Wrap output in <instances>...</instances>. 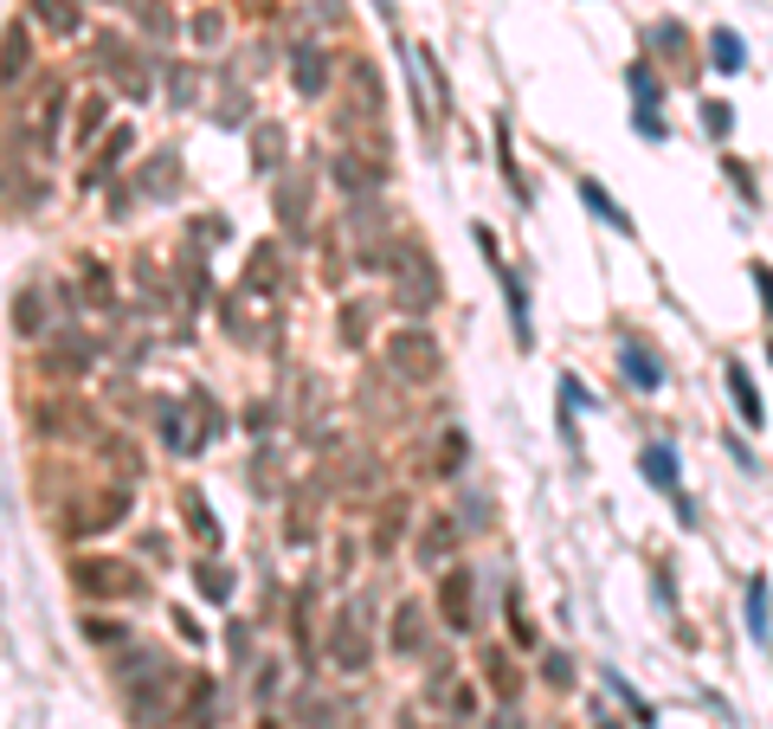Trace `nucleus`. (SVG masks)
<instances>
[{
	"instance_id": "14",
	"label": "nucleus",
	"mask_w": 773,
	"mask_h": 729,
	"mask_svg": "<svg viewBox=\"0 0 773 729\" xmlns=\"http://www.w3.org/2000/svg\"><path fill=\"white\" fill-rule=\"evenodd\" d=\"M330 72H335V59L316 45V39L291 45V84L303 91V97H323V91H330Z\"/></svg>"
},
{
	"instance_id": "8",
	"label": "nucleus",
	"mask_w": 773,
	"mask_h": 729,
	"mask_svg": "<svg viewBox=\"0 0 773 729\" xmlns=\"http://www.w3.org/2000/svg\"><path fill=\"white\" fill-rule=\"evenodd\" d=\"M72 594L77 601H143V575L129 562L91 555V562H72Z\"/></svg>"
},
{
	"instance_id": "26",
	"label": "nucleus",
	"mask_w": 773,
	"mask_h": 729,
	"mask_svg": "<svg viewBox=\"0 0 773 729\" xmlns=\"http://www.w3.org/2000/svg\"><path fill=\"white\" fill-rule=\"evenodd\" d=\"M27 13H33L39 27L52 39H77L84 33V13H77V0H27Z\"/></svg>"
},
{
	"instance_id": "45",
	"label": "nucleus",
	"mask_w": 773,
	"mask_h": 729,
	"mask_svg": "<svg viewBox=\"0 0 773 729\" xmlns=\"http://www.w3.org/2000/svg\"><path fill=\"white\" fill-rule=\"evenodd\" d=\"M194 581H200V594H207V601H232V575H226L220 562H200V569H194Z\"/></svg>"
},
{
	"instance_id": "11",
	"label": "nucleus",
	"mask_w": 773,
	"mask_h": 729,
	"mask_svg": "<svg viewBox=\"0 0 773 729\" xmlns=\"http://www.w3.org/2000/svg\"><path fill=\"white\" fill-rule=\"evenodd\" d=\"M97 65L111 72V84L123 97H148V84H155V77H148V59L123 33H97Z\"/></svg>"
},
{
	"instance_id": "47",
	"label": "nucleus",
	"mask_w": 773,
	"mask_h": 729,
	"mask_svg": "<svg viewBox=\"0 0 773 729\" xmlns=\"http://www.w3.org/2000/svg\"><path fill=\"white\" fill-rule=\"evenodd\" d=\"M599 678H606L613 691L626 697V710H631V717H638V729H651V723H658V717H651V704H645V697L631 691V685H626V678H619V671H599Z\"/></svg>"
},
{
	"instance_id": "20",
	"label": "nucleus",
	"mask_w": 773,
	"mask_h": 729,
	"mask_svg": "<svg viewBox=\"0 0 773 729\" xmlns=\"http://www.w3.org/2000/svg\"><path fill=\"white\" fill-rule=\"evenodd\" d=\"M91 362H97V343L91 336H52L45 343V368L52 375H91Z\"/></svg>"
},
{
	"instance_id": "15",
	"label": "nucleus",
	"mask_w": 773,
	"mask_h": 729,
	"mask_svg": "<svg viewBox=\"0 0 773 729\" xmlns=\"http://www.w3.org/2000/svg\"><path fill=\"white\" fill-rule=\"evenodd\" d=\"M33 33H27V20H7V33H0V84L13 91V84H27L33 72Z\"/></svg>"
},
{
	"instance_id": "30",
	"label": "nucleus",
	"mask_w": 773,
	"mask_h": 729,
	"mask_svg": "<svg viewBox=\"0 0 773 729\" xmlns=\"http://www.w3.org/2000/svg\"><path fill=\"white\" fill-rule=\"evenodd\" d=\"M181 517H187V530H194L200 549H220V523H213V510H207V498H200V485H187L181 491Z\"/></svg>"
},
{
	"instance_id": "34",
	"label": "nucleus",
	"mask_w": 773,
	"mask_h": 729,
	"mask_svg": "<svg viewBox=\"0 0 773 729\" xmlns=\"http://www.w3.org/2000/svg\"><path fill=\"white\" fill-rule=\"evenodd\" d=\"M709 65H715V72H741V65H748V39H741L735 27H715V33H709Z\"/></svg>"
},
{
	"instance_id": "53",
	"label": "nucleus",
	"mask_w": 773,
	"mask_h": 729,
	"mask_svg": "<svg viewBox=\"0 0 773 729\" xmlns=\"http://www.w3.org/2000/svg\"><path fill=\"white\" fill-rule=\"evenodd\" d=\"M702 123H709V136H729V123H735V111L715 97V104H702Z\"/></svg>"
},
{
	"instance_id": "31",
	"label": "nucleus",
	"mask_w": 773,
	"mask_h": 729,
	"mask_svg": "<svg viewBox=\"0 0 773 729\" xmlns=\"http://www.w3.org/2000/svg\"><path fill=\"white\" fill-rule=\"evenodd\" d=\"M638 471H645V478H651V485H658L664 498H677V452H670V446H664V439H651V446H645V452H638Z\"/></svg>"
},
{
	"instance_id": "51",
	"label": "nucleus",
	"mask_w": 773,
	"mask_h": 729,
	"mask_svg": "<svg viewBox=\"0 0 773 729\" xmlns=\"http://www.w3.org/2000/svg\"><path fill=\"white\" fill-rule=\"evenodd\" d=\"M342 278H348V252H342V246H323V284H342Z\"/></svg>"
},
{
	"instance_id": "19",
	"label": "nucleus",
	"mask_w": 773,
	"mask_h": 729,
	"mask_svg": "<svg viewBox=\"0 0 773 729\" xmlns=\"http://www.w3.org/2000/svg\"><path fill=\"white\" fill-rule=\"evenodd\" d=\"M284 252H278V239H264V246H252V265H246V278L239 284H252V291H264V298H284V265H278Z\"/></svg>"
},
{
	"instance_id": "37",
	"label": "nucleus",
	"mask_w": 773,
	"mask_h": 729,
	"mask_svg": "<svg viewBox=\"0 0 773 729\" xmlns=\"http://www.w3.org/2000/svg\"><path fill=\"white\" fill-rule=\"evenodd\" d=\"M284 523H291V530H284V542H296V549L316 537V491H296V498H291V517H284Z\"/></svg>"
},
{
	"instance_id": "3",
	"label": "nucleus",
	"mask_w": 773,
	"mask_h": 729,
	"mask_svg": "<svg viewBox=\"0 0 773 729\" xmlns=\"http://www.w3.org/2000/svg\"><path fill=\"white\" fill-rule=\"evenodd\" d=\"M65 111H72V97H65V77H39L33 104L20 116V129H27V149L33 162H52L59 155V129H65Z\"/></svg>"
},
{
	"instance_id": "35",
	"label": "nucleus",
	"mask_w": 773,
	"mask_h": 729,
	"mask_svg": "<svg viewBox=\"0 0 773 729\" xmlns=\"http://www.w3.org/2000/svg\"><path fill=\"white\" fill-rule=\"evenodd\" d=\"M483 678H490V691L503 697V704H515V697H522V671H515L510 653H483Z\"/></svg>"
},
{
	"instance_id": "29",
	"label": "nucleus",
	"mask_w": 773,
	"mask_h": 729,
	"mask_svg": "<svg viewBox=\"0 0 773 729\" xmlns=\"http://www.w3.org/2000/svg\"><path fill=\"white\" fill-rule=\"evenodd\" d=\"M387 646H394V653H426V607H419V601H400V607H394Z\"/></svg>"
},
{
	"instance_id": "42",
	"label": "nucleus",
	"mask_w": 773,
	"mask_h": 729,
	"mask_svg": "<svg viewBox=\"0 0 773 729\" xmlns=\"http://www.w3.org/2000/svg\"><path fill=\"white\" fill-rule=\"evenodd\" d=\"M497 162H503L510 194H515V200H529V181H522V168H515V155H510V123H497Z\"/></svg>"
},
{
	"instance_id": "50",
	"label": "nucleus",
	"mask_w": 773,
	"mask_h": 729,
	"mask_svg": "<svg viewBox=\"0 0 773 729\" xmlns=\"http://www.w3.org/2000/svg\"><path fill=\"white\" fill-rule=\"evenodd\" d=\"M220 33H226V13H213V7L194 13V39H200V45H220Z\"/></svg>"
},
{
	"instance_id": "24",
	"label": "nucleus",
	"mask_w": 773,
	"mask_h": 729,
	"mask_svg": "<svg viewBox=\"0 0 773 729\" xmlns=\"http://www.w3.org/2000/svg\"><path fill=\"white\" fill-rule=\"evenodd\" d=\"M181 188V155L161 149L143 162V175H136V194H148V200H168V194Z\"/></svg>"
},
{
	"instance_id": "7",
	"label": "nucleus",
	"mask_w": 773,
	"mask_h": 729,
	"mask_svg": "<svg viewBox=\"0 0 773 729\" xmlns=\"http://www.w3.org/2000/svg\"><path fill=\"white\" fill-rule=\"evenodd\" d=\"M368 601H348L342 614L330 619V665L335 671H368L374 665V626H368Z\"/></svg>"
},
{
	"instance_id": "43",
	"label": "nucleus",
	"mask_w": 773,
	"mask_h": 729,
	"mask_svg": "<svg viewBox=\"0 0 773 729\" xmlns=\"http://www.w3.org/2000/svg\"><path fill=\"white\" fill-rule=\"evenodd\" d=\"M748 633H754V639H767L773 626H767V581L754 575L748 581Z\"/></svg>"
},
{
	"instance_id": "27",
	"label": "nucleus",
	"mask_w": 773,
	"mask_h": 729,
	"mask_svg": "<svg viewBox=\"0 0 773 729\" xmlns=\"http://www.w3.org/2000/svg\"><path fill=\"white\" fill-rule=\"evenodd\" d=\"M406 498H387L380 510H374V530H368V542H374V555H394L400 549V537H406Z\"/></svg>"
},
{
	"instance_id": "18",
	"label": "nucleus",
	"mask_w": 773,
	"mask_h": 729,
	"mask_svg": "<svg viewBox=\"0 0 773 729\" xmlns=\"http://www.w3.org/2000/svg\"><path fill=\"white\" fill-rule=\"evenodd\" d=\"M284 155H291V136H284V123H278V116L252 123V168H258V175H278V168H284Z\"/></svg>"
},
{
	"instance_id": "38",
	"label": "nucleus",
	"mask_w": 773,
	"mask_h": 729,
	"mask_svg": "<svg viewBox=\"0 0 773 729\" xmlns=\"http://www.w3.org/2000/svg\"><path fill=\"white\" fill-rule=\"evenodd\" d=\"M645 45H651V52H670V65H683V59H690V33H683L677 20H658V27L645 33Z\"/></svg>"
},
{
	"instance_id": "22",
	"label": "nucleus",
	"mask_w": 773,
	"mask_h": 729,
	"mask_svg": "<svg viewBox=\"0 0 773 729\" xmlns=\"http://www.w3.org/2000/svg\"><path fill=\"white\" fill-rule=\"evenodd\" d=\"M72 278H77V298H84L91 310H116V278H111V265H104V259H91V252H84Z\"/></svg>"
},
{
	"instance_id": "28",
	"label": "nucleus",
	"mask_w": 773,
	"mask_h": 729,
	"mask_svg": "<svg viewBox=\"0 0 773 729\" xmlns=\"http://www.w3.org/2000/svg\"><path fill=\"white\" fill-rule=\"evenodd\" d=\"M155 414H161V446H168V452H194V446L207 439L200 426H187V407H181V400H155Z\"/></svg>"
},
{
	"instance_id": "32",
	"label": "nucleus",
	"mask_w": 773,
	"mask_h": 729,
	"mask_svg": "<svg viewBox=\"0 0 773 729\" xmlns=\"http://www.w3.org/2000/svg\"><path fill=\"white\" fill-rule=\"evenodd\" d=\"M581 200H587V214H593V220H606L613 232H631V214H626V207H619V200H613L606 188H599L593 175L581 181Z\"/></svg>"
},
{
	"instance_id": "41",
	"label": "nucleus",
	"mask_w": 773,
	"mask_h": 729,
	"mask_svg": "<svg viewBox=\"0 0 773 729\" xmlns=\"http://www.w3.org/2000/svg\"><path fill=\"white\" fill-rule=\"evenodd\" d=\"M129 13L143 20V33H155V39H175V13H168V0H129Z\"/></svg>"
},
{
	"instance_id": "21",
	"label": "nucleus",
	"mask_w": 773,
	"mask_h": 729,
	"mask_svg": "<svg viewBox=\"0 0 773 729\" xmlns=\"http://www.w3.org/2000/svg\"><path fill=\"white\" fill-rule=\"evenodd\" d=\"M458 517H426V530H419V569H439V562H451V549H458Z\"/></svg>"
},
{
	"instance_id": "54",
	"label": "nucleus",
	"mask_w": 773,
	"mask_h": 729,
	"mask_svg": "<svg viewBox=\"0 0 773 729\" xmlns=\"http://www.w3.org/2000/svg\"><path fill=\"white\" fill-rule=\"evenodd\" d=\"M748 278H754V291H761V310L773 316V271L767 265H748Z\"/></svg>"
},
{
	"instance_id": "44",
	"label": "nucleus",
	"mask_w": 773,
	"mask_h": 729,
	"mask_svg": "<svg viewBox=\"0 0 773 729\" xmlns=\"http://www.w3.org/2000/svg\"><path fill=\"white\" fill-rule=\"evenodd\" d=\"M348 232H362V239H368V246H380V207H374L368 194H362V200H355V207H348Z\"/></svg>"
},
{
	"instance_id": "6",
	"label": "nucleus",
	"mask_w": 773,
	"mask_h": 729,
	"mask_svg": "<svg viewBox=\"0 0 773 729\" xmlns=\"http://www.w3.org/2000/svg\"><path fill=\"white\" fill-rule=\"evenodd\" d=\"M387 368L400 375V382H439V368H445V348L439 336L426 330V323H406V330H394L387 336Z\"/></svg>"
},
{
	"instance_id": "12",
	"label": "nucleus",
	"mask_w": 773,
	"mask_h": 729,
	"mask_svg": "<svg viewBox=\"0 0 773 729\" xmlns=\"http://www.w3.org/2000/svg\"><path fill=\"white\" fill-rule=\"evenodd\" d=\"M439 619L445 633H478V575L471 569H445L439 575Z\"/></svg>"
},
{
	"instance_id": "2",
	"label": "nucleus",
	"mask_w": 773,
	"mask_h": 729,
	"mask_svg": "<svg viewBox=\"0 0 773 729\" xmlns=\"http://www.w3.org/2000/svg\"><path fill=\"white\" fill-rule=\"evenodd\" d=\"M362 265L380 271L387 284H394V304L406 316H426V310H439V265L426 259V246L419 239H380L362 252Z\"/></svg>"
},
{
	"instance_id": "16",
	"label": "nucleus",
	"mask_w": 773,
	"mask_h": 729,
	"mask_svg": "<svg viewBox=\"0 0 773 729\" xmlns=\"http://www.w3.org/2000/svg\"><path fill=\"white\" fill-rule=\"evenodd\" d=\"M7 316H13V336H20V343H45V330H52V316H45V291H39V284H20V291H13V304H7Z\"/></svg>"
},
{
	"instance_id": "33",
	"label": "nucleus",
	"mask_w": 773,
	"mask_h": 729,
	"mask_svg": "<svg viewBox=\"0 0 773 729\" xmlns=\"http://www.w3.org/2000/svg\"><path fill=\"white\" fill-rule=\"evenodd\" d=\"M619 368H626V382H631V387H645V394H658V387H664V368H658V355H651V348L626 343Z\"/></svg>"
},
{
	"instance_id": "23",
	"label": "nucleus",
	"mask_w": 773,
	"mask_h": 729,
	"mask_svg": "<svg viewBox=\"0 0 773 729\" xmlns=\"http://www.w3.org/2000/svg\"><path fill=\"white\" fill-rule=\"evenodd\" d=\"M129 149H136V129H129V123H116L111 136L97 143V162L84 168V188H97V181H111L116 168H123V155H129Z\"/></svg>"
},
{
	"instance_id": "13",
	"label": "nucleus",
	"mask_w": 773,
	"mask_h": 729,
	"mask_svg": "<svg viewBox=\"0 0 773 729\" xmlns=\"http://www.w3.org/2000/svg\"><path fill=\"white\" fill-rule=\"evenodd\" d=\"M39 414V433H45V439H104V433H97V414H91V407H77V400H39L33 407Z\"/></svg>"
},
{
	"instance_id": "39",
	"label": "nucleus",
	"mask_w": 773,
	"mask_h": 729,
	"mask_svg": "<svg viewBox=\"0 0 773 729\" xmlns=\"http://www.w3.org/2000/svg\"><path fill=\"white\" fill-rule=\"evenodd\" d=\"M626 84H631V97H638V111H645V116H651V111L664 104V84H658V72H651L645 59H638V65L626 72Z\"/></svg>"
},
{
	"instance_id": "1",
	"label": "nucleus",
	"mask_w": 773,
	"mask_h": 729,
	"mask_svg": "<svg viewBox=\"0 0 773 729\" xmlns=\"http://www.w3.org/2000/svg\"><path fill=\"white\" fill-rule=\"evenodd\" d=\"M187 691H194V671H175L161 653H129L123 658V704H129V723H143V729L181 723Z\"/></svg>"
},
{
	"instance_id": "46",
	"label": "nucleus",
	"mask_w": 773,
	"mask_h": 729,
	"mask_svg": "<svg viewBox=\"0 0 773 729\" xmlns=\"http://www.w3.org/2000/svg\"><path fill=\"white\" fill-rule=\"evenodd\" d=\"M168 97H175V111H187V104L200 97V72H194V65H175V72H168Z\"/></svg>"
},
{
	"instance_id": "5",
	"label": "nucleus",
	"mask_w": 773,
	"mask_h": 729,
	"mask_svg": "<svg viewBox=\"0 0 773 729\" xmlns=\"http://www.w3.org/2000/svg\"><path fill=\"white\" fill-rule=\"evenodd\" d=\"M278 304L284 298H264V291H252V284H232L220 298V330L232 336V343L258 348L264 336H271V316H278Z\"/></svg>"
},
{
	"instance_id": "36",
	"label": "nucleus",
	"mask_w": 773,
	"mask_h": 729,
	"mask_svg": "<svg viewBox=\"0 0 773 729\" xmlns=\"http://www.w3.org/2000/svg\"><path fill=\"white\" fill-rule=\"evenodd\" d=\"M729 394H735V414L748 426H761V394H754V382H748V362H729Z\"/></svg>"
},
{
	"instance_id": "10",
	"label": "nucleus",
	"mask_w": 773,
	"mask_h": 729,
	"mask_svg": "<svg viewBox=\"0 0 773 729\" xmlns=\"http://www.w3.org/2000/svg\"><path fill=\"white\" fill-rule=\"evenodd\" d=\"M342 111L368 116V123H387V84H380V65L374 59H348L342 65Z\"/></svg>"
},
{
	"instance_id": "57",
	"label": "nucleus",
	"mask_w": 773,
	"mask_h": 729,
	"mask_svg": "<svg viewBox=\"0 0 773 729\" xmlns=\"http://www.w3.org/2000/svg\"><path fill=\"white\" fill-rule=\"evenodd\" d=\"M439 729H458V723H439Z\"/></svg>"
},
{
	"instance_id": "9",
	"label": "nucleus",
	"mask_w": 773,
	"mask_h": 729,
	"mask_svg": "<svg viewBox=\"0 0 773 729\" xmlns=\"http://www.w3.org/2000/svg\"><path fill=\"white\" fill-rule=\"evenodd\" d=\"M310 220H316V168L310 162H291L278 175V227L296 239V232H310Z\"/></svg>"
},
{
	"instance_id": "49",
	"label": "nucleus",
	"mask_w": 773,
	"mask_h": 729,
	"mask_svg": "<svg viewBox=\"0 0 773 729\" xmlns=\"http://www.w3.org/2000/svg\"><path fill=\"white\" fill-rule=\"evenodd\" d=\"M542 678H549V691H567V685H574V658L549 653V658H542Z\"/></svg>"
},
{
	"instance_id": "55",
	"label": "nucleus",
	"mask_w": 773,
	"mask_h": 729,
	"mask_svg": "<svg viewBox=\"0 0 773 729\" xmlns=\"http://www.w3.org/2000/svg\"><path fill=\"white\" fill-rule=\"evenodd\" d=\"M84 633H91V639H116L123 626H116V619H84Z\"/></svg>"
},
{
	"instance_id": "40",
	"label": "nucleus",
	"mask_w": 773,
	"mask_h": 729,
	"mask_svg": "<svg viewBox=\"0 0 773 729\" xmlns=\"http://www.w3.org/2000/svg\"><path fill=\"white\" fill-rule=\"evenodd\" d=\"M368 330H374V304H342V348H362L368 343Z\"/></svg>"
},
{
	"instance_id": "4",
	"label": "nucleus",
	"mask_w": 773,
	"mask_h": 729,
	"mask_svg": "<svg viewBox=\"0 0 773 729\" xmlns=\"http://www.w3.org/2000/svg\"><path fill=\"white\" fill-rule=\"evenodd\" d=\"M123 517H129V485H97V491H77L72 503H59L65 537H97V530H116Z\"/></svg>"
},
{
	"instance_id": "25",
	"label": "nucleus",
	"mask_w": 773,
	"mask_h": 729,
	"mask_svg": "<svg viewBox=\"0 0 773 729\" xmlns=\"http://www.w3.org/2000/svg\"><path fill=\"white\" fill-rule=\"evenodd\" d=\"M330 485H335V491H342V498H362V491H368V485H374V452H368V446H348V452L335 459Z\"/></svg>"
},
{
	"instance_id": "56",
	"label": "nucleus",
	"mask_w": 773,
	"mask_h": 729,
	"mask_svg": "<svg viewBox=\"0 0 773 729\" xmlns=\"http://www.w3.org/2000/svg\"><path fill=\"white\" fill-rule=\"evenodd\" d=\"M490 729H522V717H515V710H503V717H490Z\"/></svg>"
},
{
	"instance_id": "48",
	"label": "nucleus",
	"mask_w": 773,
	"mask_h": 729,
	"mask_svg": "<svg viewBox=\"0 0 773 729\" xmlns=\"http://www.w3.org/2000/svg\"><path fill=\"white\" fill-rule=\"evenodd\" d=\"M181 291L194 298V304L207 298V259H200V252H187V259H181Z\"/></svg>"
},
{
	"instance_id": "52",
	"label": "nucleus",
	"mask_w": 773,
	"mask_h": 729,
	"mask_svg": "<svg viewBox=\"0 0 773 729\" xmlns=\"http://www.w3.org/2000/svg\"><path fill=\"white\" fill-rule=\"evenodd\" d=\"M246 111H252V104H246V91H226V104L213 111V123H226V129H232V123H246Z\"/></svg>"
},
{
	"instance_id": "17",
	"label": "nucleus",
	"mask_w": 773,
	"mask_h": 729,
	"mask_svg": "<svg viewBox=\"0 0 773 729\" xmlns=\"http://www.w3.org/2000/svg\"><path fill=\"white\" fill-rule=\"evenodd\" d=\"M97 136H111V97H104V91H91V97H77L72 104V143L77 149H91Z\"/></svg>"
}]
</instances>
